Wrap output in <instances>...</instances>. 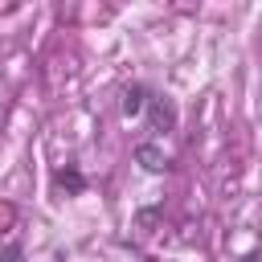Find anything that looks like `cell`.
I'll use <instances>...</instances> for the list:
<instances>
[{"mask_svg": "<svg viewBox=\"0 0 262 262\" xmlns=\"http://www.w3.org/2000/svg\"><path fill=\"white\" fill-rule=\"evenodd\" d=\"M147 98H151L147 86H131V90L123 94V115H139V111L147 106Z\"/></svg>", "mask_w": 262, "mask_h": 262, "instance_id": "cell-1", "label": "cell"}, {"mask_svg": "<svg viewBox=\"0 0 262 262\" xmlns=\"http://www.w3.org/2000/svg\"><path fill=\"white\" fill-rule=\"evenodd\" d=\"M139 160H143V164H147L151 172H160V168L168 164V156H164V151H156V147H147V143L139 147Z\"/></svg>", "mask_w": 262, "mask_h": 262, "instance_id": "cell-2", "label": "cell"}, {"mask_svg": "<svg viewBox=\"0 0 262 262\" xmlns=\"http://www.w3.org/2000/svg\"><path fill=\"white\" fill-rule=\"evenodd\" d=\"M57 184H61V188H66V184H70V188H82V176H78V172H57Z\"/></svg>", "mask_w": 262, "mask_h": 262, "instance_id": "cell-3", "label": "cell"}, {"mask_svg": "<svg viewBox=\"0 0 262 262\" xmlns=\"http://www.w3.org/2000/svg\"><path fill=\"white\" fill-rule=\"evenodd\" d=\"M242 262H258V254H250V258H242Z\"/></svg>", "mask_w": 262, "mask_h": 262, "instance_id": "cell-4", "label": "cell"}, {"mask_svg": "<svg viewBox=\"0 0 262 262\" xmlns=\"http://www.w3.org/2000/svg\"><path fill=\"white\" fill-rule=\"evenodd\" d=\"M8 262H25V258H20V254H12V258H8Z\"/></svg>", "mask_w": 262, "mask_h": 262, "instance_id": "cell-5", "label": "cell"}]
</instances>
